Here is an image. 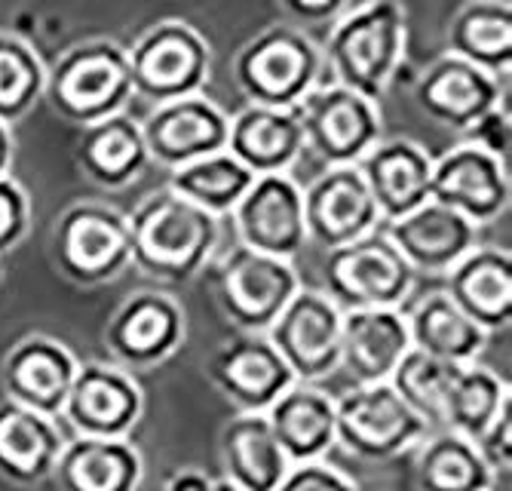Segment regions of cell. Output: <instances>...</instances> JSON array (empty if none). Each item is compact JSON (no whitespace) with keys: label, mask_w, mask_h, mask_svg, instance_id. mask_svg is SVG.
<instances>
[{"label":"cell","mask_w":512,"mask_h":491,"mask_svg":"<svg viewBox=\"0 0 512 491\" xmlns=\"http://www.w3.org/2000/svg\"><path fill=\"white\" fill-rule=\"evenodd\" d=\"M322 71L350 93L381 102L405 59V10L396 0H365L344 7L325 34Z\"/></svg>","instance_id":"obj_1"},{"label":"cell","mask_w":512,"mask_h":491,"mask_svg":"<svg viewBox=\"0 0 512 491\" xmlns=\"http://www.w3.org/2000/svg\"><path fill=\"white\" fill-rule=\"evenodd\" d=\"M129 225V264L160 283H188L206 271L221 221L181 200L169 188L138 203L126 218Z\"/></svg>","instance_id":"obj_2"},{"label":"cell","mask_w":512,"mask_h":491,"mask_svg":"<svg viewBox=\"0 0 512 491\" xmlns=\"http://www.w3.org/2000/svg\"><path fill=\"white\" fill-rule=\"evenodd\" d=\"M43 96L65 123L80 129L123 114V108L132 102L126 50L114 40L77 43L46 71Z\"/></svg>","instance_id":"obj_3"},{"label":"cell","mask_w":512,"mask_h":491,"mask_svg":"<svg viewBox=\"0 0 512 491\" xmlns=\"http://www.w3.org/2000/svg\"><path fill=\"white\" fill-rule=\"evenodd\" d=\"M234 80L249 105L292 111L322 83V56L301 28L270 25L237 53Z\"/></svg>","instance_id":"obj_4"},{"label":"cell","mask_w":512,"mask_h":491,"mask_svg":"<svg viewBox=\"0 0 512 491\" xmlns=\"http://www.w3.org/2000/svg\"><path fill=\"white\" fill-rule=\"evenodd\" d=\"M209 283L218 310L240 335H264L301 289L292 261L252 252L240 243L209 264Z\"/></svg>","instance_id":"obj_5"},{"label":"cell","mask_w":512,"mask_h":491,"mask_svg":"<svg viewBox=\"0 0 512 491\" xmlns=\"http://www.w3.org/2000/svg\"><path fill=\"white\" fill-rule=\"evenodd\" d=\"M414 286V274L396 246L378 228L350 246L325 252L322 258V295L341 314L353 310H399Z\"/></svg>","instance_id":"obj_6"},{"label":"cell","mask_w":512,"mask_h":491,"mask_svg":"<svg viewBox=\"0 0 512 491\" xmlns=\"http://www.w3.org/2000/svg\"><path fill=\"white\" fill-rule=\"evenodd\" d=\"M126 59L132 99L151 108L200 96L212 62L200 31L175 19L154 25L132 50H126Z\"/></svg>","instance_id":"obj_7"},{"label":"cell","mask_w":512,"mask_h":491,"mask_svg":"<svg viewBox=\"0 0 512 491\" xmlns=\"http://www.w3.org/2000/svg\"><path fill=\"white\" fill-rule=\"evenodd\" d=\"M304 151L319 160L322 172L335 166H356L384 139L381 111L344 86L319 83L298 105Z\"/></svg>","instance_id":"obj_8"},{"label":"cell","mask_w":512,"mask_h":491,"mask_svg":"<svg viewBox=\"0 0 512 491\" xmlns=\"http://www.w3.org/2000/svg\"><path fill=\"white\" fill-rule=\"evenodd\" d=\"M53 261L77 286L117 280L129 267L126 215L105 203H77L62 212L53 231Z\"/></svg>","instance_id":"obj_9"},{"label":"cell","mask_w":512,"mask_h":491,"mask_svg":"<svg viewBox=\"0 0 512 491\" xmlns=\"http://www.w3.org/2000/svg\"><path fill=\"white\" fill-rule=\"evenodd\" d=\"M430 436L390 384L353 387L335 403V439L362 461H390Z\"/></svg>","instance_id":"obj_10"},{"label":"cell","mask_w":512,"mask_h":491,"mask_svg":"<svg viewBox=\"0 0 512 491\" xmlns=\"http://www.w3.org/2000/svg\"><path fill=\"white\" fill-rule=\"evenodd\" d=\"M301 384H316L338 369L341 356V310L319 289H298L276 323L264 332Z\"/></svg>","instance_id":"obj_11"},{"label":"cell","mask_w":512,"mask_h":491,"mask_svg":"<svg viewBox=\"0 0 512 491\" xmlns=\"http://www.w3.org/2000/svg\"><path fill=\"white\" fill-rule=\"evenodd\" d=\"M307 246L335 252L381 228V218L356 166L319 172L301 191Z\"/></svg>","instance_id":"obj_12"},{"label":"cell","mask_w":512,"mask_h":491,"mask_svg":"<svg viewBox=\"0 0 512 491\" xmlns=\"http://www.w3.org/2000/svg\"><path fill=\"white\" fill-rule=\"evenodd\" d=\"M224 221L234 225L240 246L279 261H292L307 246L301 188L292 175L255 178Z\"/></svg>","instance_id":"obj_13"},{"label":"cell","mask_w":512,"mask_h":491,"mask_svg":"<svg viewBox=\"0 0 512 491\" xmlns=\"http://www.w3.org/2000/svg\"><path fill=\"white\" fill-rule=\"evenodd\" d=\"M138 126H142L148 160L166 172L227 151L230 117L203 93L151 108Z\"/></svg>","instance_id":"obj_14"},{"label":"cell","mask_w":512,"mask_h":491,"mask_svg":"<svg viewBox=\"0 0 512 491\" xmlns=\"http://www.w3.org/2000/svg\"><path fill=\"white\" fill-rule=\"evenodd\" d=\"M509 166L473 145H454L433 160L430 200L463 215L470 225H491L509 209Z\"/></svg>","instance_id":"obj_15"},{"label":"cell","mask_w":512,"mask_h":491,"mask_svg":"<svg viewBox=\"0 0 512 491\" xmlns=\"http://www.w3.org/2000/svg\"><path fill=\"white\" fill-rule=\"evenodd\" d=\"M145 399L129 372L108 363H86L77 369L62 418L77 436L89 439H129Z\"/></svg>","instance_id":"obj_16"},{"label":"cell","mask_w":512,"mask_h":491,"mask_svg":"<svg viewBox=\"0 0 512 491\" xmlns=\"http://www.w3.org/2000/svg\"><path fill=\"white\" fill-rule=\"evenodd\" d=\"M181 341L184 310L175 298L160 292H135L126 298L105 329V344L123 372L166 363Z\"/></svg>","instance_id":"obj_17"},{"label":"cell","mask_w":512,"mask_h":491,"mask_svg":"<svg viewBox=\"0 0 512 491\" xmlns=\"http://www.w3.org/2000/svg\"><path fill=\"white\" fill-rule=\"evenodd\" d=\"M77 369L80 363L65 344L46 335H28L4 356L0 384L7 390V403L56 421L62 418Z\"/></svg>","instance_id":"obj_18"},{"label":"cell","mask_w":512,"mask_h":491,"mask_svg":"<svg viewBox=\"0 0 512 491\" xmlns=\"http://www.w3.org/2000/svg\"><path fill=\"white\" fill-rule=\"evenodd\" d=\"M209 381L240 409V415H264L295 378L264 335H237L206 366Z\"/></svg>","instance_id":"obj_19"},{"label":"cell","mask_w":512,"mask_h":491,"mask_svg":"<svg viewBox=\"0 0 512 491\" xmlns=\"http://www.w3.org/2000/svg\"><path fill=\"white\" fill-rule=\"evenodd\" d=\"M506 86L457 56H439L417 80L414 102L433 123L467 132L488 111L500 108Z\"/></svg>","instance_id":"obj_20"},{"label":"cell","mask_w":512,"mask_h":491,"mask_svg":"<svg viewBox=\"0 0 512 491\" xmlns=\"http://www.w3.org/2000/svg\"><path fill=\"white\" fill-rule=\"evenodd\" d=\"M381 231L405 258L411 274L427 277H445L457 261L482 246L476 225L433 200Z\"/></svg>","instance_id":"obj_21"},{"label":"cell","mask_w":512,"mask_h":491,"mask_svg":"<svg viewBox=\"0 0 512 491\" xmlns=\"http://www.w3.org/2000/svg\"><path fill=\"white\" fill-rule=\"evenodd\" d=\"M356 169L371 200H375L381 228L430 203L433 160L417 142L408 139L381 142L356 163Z\"/></svg>","instance_id":"obj_22"},{"label":"cell","mask_w":512,"mask_h":491,"mask_svg":"<svg viewBox=\"0 0 512 491\" xmlns=\"http://www.w3.org/2000/svg\"><path fill=\"white\" fill-rule=\"evenodd\" d=\"M411 350L402 310H353L341 314L338 369L353 387L387 384L402 356Z\"/></svg>","instance_id":"obj_23"},{"label":"cell","mask_w":512,"mask_h":491,"mask_svg":"<svg viewBox=\"0 0 512 491\" xmlns=\"http://www.w3.org/2000/svg\"><path fill=\"white\" fill-rule=\"evenodd\" d=\"M273 439L283 449L289 467L316 464L332 452L335 439V399L316 384L295 381L264 412Z\"/></svg>","instance_id":"obj_24"},{"label":"cell","mask_w":512,"mask_h":491,"mask_svg":"<svg viewBox=\"0 0 512 491\" xmlns=\"http://www.w3.org/2000/svg\"><path fill=\"white\" fill-rule=\"evenodd\" d=\"M445 295L485 335L512 320V255L497 246H479L445 274Z\"/></svg>","instance_id":"obj_25"},{"label":"cell","mask_w":512,"mask_h":491,"mask_svg":"<svg viewBox=\"0 0 512 491\" xmlns=\"http://www.w3.org/2000/svg\"><path fill=\"white\" fill-rule=\"evenodd\" d=\"M227 154L246 166L255 178L289 175L295 160L304 154V136L298 123V108L279 111L249 105L230 117Z\"/></svg>","instance_id":"obj_26"},{"label":"cell","mask_w":512,"mask_h":491,"mask_svg":"<svg viewBox=\"0 0 512 491\" xmlns=\"http://www.w3.org/2000/svg\"><path fill=\"white\" fill-rule=\"evenodd\" d=\"M399 310L405 317L411 350L430 356V360L470 366L488 341V335L445 295V289H433Z\"/></svg>","instance_id":"obj_27"},{"label":"cell","mask_w":512,"mask_h":491,"mask_svg":"<svg viewBox=\"0 0 512 491\" xmlns=\"http://www.w3.org/2000/svg\"><path fill=\"white\" fill-rule=\"evenodd\" d=\"M74 163L92 185L105 191H120L132 185L151 163L142 139V126L126 111L83 126L74 148Z\"/></svg>","instance_id":"obj_28"},{"label":"cell","mask_w":512,"mask_h":491,"mask_svg":"<svg viewBox=\"0 0 512 491\" xmlns=\"http://www.w3.org/2000/svg\"><path fill=\"white\" fill-rule=\"evenodd\" d=\"M59 491H135L142 482V455L129 439L77 436L53 467Z\"/></svg>","instance_id":"obj_29"},{"label":"cell","mask_w":512,"mask_h":491,"mask_svg":"<svg viewBox=\"0 0 512 491\" xmlns=\"http://www.w3.org/2000/svg\"><path fill=\"white\" fill-rule=\"evenodd\" d=\"M65 449V436L56 421L40 418L16 403H0V476L34 485L53 476Z\"/></svg>","instance_id":"obj_30"},{"label":"cell","mask_w":512,"mask_h":491,"mask_svg":"<svg viewBox=\"0 0 512 491\" xmlns=\"http://www.w3.org/2000/svg\"><path fill=\"white\" fill-rule=\"evenodd\" d=\"M448 56L506 83L512 71V7L503 0H473L460 7L448 25Z\"/></svg>","instance_id":"obj_31"},{"label":"cell","mask_w":512,"mask_h":491,"mask_svg":"<svg viewBox=\"0 0 512 491\" xmlns=\"http://www.w3.org/2000/svg\"><path fill=\"white\" fill-rule=\"evenodd\" d=\"M224 482L237 491H276L289 473V461L273 439L264 415H237L221 430Z\"/></svg>","instance_id":"obj_32"},{"label":"cell","mask_w":512,"mask_h":491,"mask_svg":"<svg viewBox=\"0 0 512 491\" xmlns=\"http://www.w3.org/2000/svg\"><path fill=\"white\" fill-rule=\"evenodd\" d=\"M491 485L494 473L470 439L439 430L421 442V455H417L421 491H491Z\"/></svg>","instance_id":"obj_33"},{"label":"cell","mask_w":512,"mask_h":491,"mask_svg":"<svg viewBox=\"0 0 512 491\" xmlns=\"http://www.w3.org/2000/svg\"><path fill=\"white\" fill-rule=\"evenodd\" d=\"M252 182L255 175L246 166H240L227 151H221L175 169L169 175V191L221 221L237 209V203L246 197Z\"/></svg>","instance_id":"obj_34"},{"label":"cell","mask_w":512,"mask_h":491,"mask_svg":"<svg viewBox=\"0 0 512 491\" xmlns=\"http://www.w3.org/2000/svg\"><path fill=\"white\" fill-rule=\"evenodd\" d=\"M509 399H512L509 384L500 381L491 369H482L476 363L457 366L448 384V396H445L442 430L457 433L476 445Z\"/></svg>","instance_id":"obj_35"},{"label":"cell","mask_w":512,"mask_h":491,"mask_svg":"<svg viewBox=\"0 0 512 491\" xmlns=\"http://www.w3.org/2000/svg\"><path fill=\"white\" fill-rule=\"evenodd\" d=\"M454 369L457 366H448V363L430 360V356L417 350H408L387 384L399 393L402 403L427 424L430 433H439L445 427V396H448Z\"/></svg>","instance_id":"obj_36"},{"label":"cell","mask_w":512,"mask_h":491,"mask_svg":"<svg viewBox=\"0 0 512 491\" xmlns=\"http://www.w3.org/2000/svg\"><path fill=\"white\" fill-rule=\"evenodd\" d=\"M46 86V68L28 40L0 34V123H19L40 99Z\"/></svg>","instance_id":"obj_37"},{"label":"cell","mask_w":512,"mask_h":491,"mask_svg":"<svg viewBox=\"0 0 512 491\" xmlns=\"http://www.w3.org/2000/svg\"><path fill=\"white\" fill-rule=\"evenodd\" d=\"M31 225V203L28 194L13 182L10 175L0 178V255L16 249Z\"/></svg>","instance_id":"obj_38"},{"label":"cell","mask_w":512,"mask_h":491,"mask_svg":"<svg viewBox=\"0 0 512 491\" xmlns=\"http://www.w3.org/2000/svg\"><path fill=\"white\" fill-rule=\"evenodd\" d=\"M463 145H473L485 151L488 157L509 166V148H512V126H509V108L506 102L494 111H488L482 120H476L467 132H463Z\"/></svg>","instance_id":"obj_39"},{"label":"cell","mask_w":512,"mask_h":491,"mask_svg":"<svg viewBox=\"0 0 512 491\" xmlns=\"http://www.w3.org/2000/svg\"><path fill=\"white\" fill-rule=\"evenodd\" d=\"M276 491H359V488L341 470L329 467L325 461H316V464L289 467Z\"/></svg>","instance_id":"obj_40"},{"label":"cell","mask_w":512,"mask_h":491,"mask_svg":"<svg viewBox=\"0 0 512 491\" xmlns=\"http://www.w3.org/2000/svg\"><path fill=\"white\" fill-rule=\"evenodd\" d=\"M476 449L494 476H497V470L509 473V464H512V399L497 412L491 427L476 442Z\"/></svg>","instance_id":"obj_41"},{"label":"cell","mask_w":512,"mask_h":491,"mask_svg":"<svg viewBox=\"0 0 512 491\" xmlns=\"http://www.w3.org/2000/svg\"><path fill=\"white\" fill-rule=\"evenodd\" d=\"M286 10L298 19V22H325V19H335L344 7L335 4V0H316V4H310V0H289Z\"/></svg>","instance_id":"obj_42"},{"label":"cell","mask_w":512,"mask_h":491,"mask_svg":"<svg viewBox=\"0 0 512 491\" xmlns=\"http://www.w3.org/2000/svg\"><path fill=\"white\" fill-rule=\"evenodd\" d=\"M166 491H212V479L200 470H181L166 482Z\"/></svg>","instance_id":"obj_43"},{"label":"cell","mask_w":512,"mask_h":491,"mask_svg":"<svg viewBox=\"0 0 512 491\" xmlns=\"http://www.w3.org/2000/svg\"><path fill=\"white\" fill-rule=\"evenodd\" d=\"M10 163H13V132L10 126L0 123V178L10 175Z\"/></svg>","instance_id":"obj_44"},{"label":"cell","mask_w":512,"mask_h":491,"mask_svg":"<svg viewBox=\"0 0 512 491\" xmlns=\"http://www.w3.org/2000/svg\"><path fill=\"white\" fill-rule=\"evenodd\" d=\"M212 491H237L230 482H224V479H218V482H212Z\"/></svg>","instance_id":"obj_45"}]
</instances>
